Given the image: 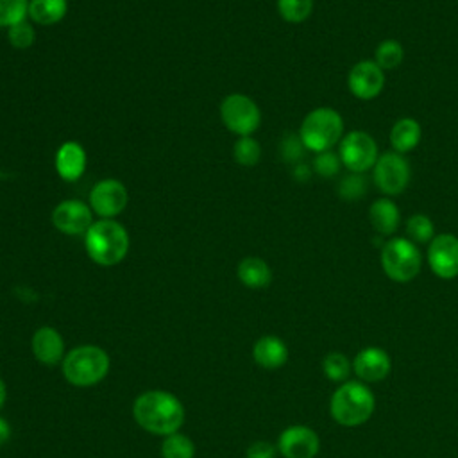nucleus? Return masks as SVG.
<instances>
[{
  "label": "nucleus",
  "mask_w": 458,
  "mask_h": 458,
  "mask_svg": "<svg viewBox=\"0 0 458 458\" xmlns=\"http://www.w3.org/2000/svg\"><path fill=\"white\" fill-rule=\"evenodd\" d=\"M193 454H195V445L186 435L172 433L161 444L163 458H193Z\"/></svg>",
  "instance_id": "28"
},
{
  "label": "nucleus",
  "mask_w": 458,
  "mask_h": 458,
  "mask_svg": "<svg viewBox=\"0 0 458 458\" xmlns=\"http://www.w3.org/2000/svg\"><path fill=\"white\" fill-rule=\"evenodd\" d=\"M342 166L352 174H365L376 165L379 152L376 140L367 131H349L338 143Z\"/></svg>",
  "instance_id": "8"
},
{
  "label": "nucleus",
  "mask_w": 458,
  "mask_h": 458,
  "mask_svg": "<svg viewBox=\"0 0 458 458\" xmlns=\"http://www.w3.org/2000/svg\"><path fill=\"white\" fill-rule=\"evenodd\" d=\"M428 265L440 279H454L458 276V236L440 233L428 243Z\"/></svg>",
  "instance_id": "11"
},
{
  "label": "nucleus",
  "mask_w": 458,
  "mask_h": 458,
  "mask_svg": "<svg viewBox=\"0 0 458 458\" xmlns=\"http://www.w3.org/2000/svg\"><path fill=\"white\" fill-rule=\"evenodd\" d=\"M252 358L259 367L274 370L286 363L288 347L279 336L265 335L256 340V344L252 347Z\"/></svg>",
  "instance_id": "18"
},
{
  "label": "nucleus",
  "mask_w": 458,
  "mask_h": 458,
  "mask_svg": "<svg viewBox=\"0 0 458 458\" xmlns=\"http://www.w3.org/2000/svg\"><path fill=\"white\" fill-rule=\"evenodd\" d=\"M236 276L247 288L254 290L265 288L272 281V270L268 263L258 256L243 258L236 267Z\"/></svg>",
  "instance_id": "21"
},
{
  "label": "nucleus",
  "mask_w": 458,
  "mask_h": 458,
  "mask_svg": "<svg viewBox=\"0 0 458 458\" xmlns=\"http://www.w3.org/2000/svg\"><path fill=\"white\" fill-rule=\"evenodd\" d=\"M32 354L45 365H55L64 358V340L61 333L50 326L39 327L30 340Z\"/></svg>",
  "instance_id": "17"
},
{
  "label": "nucleus",
  "mask_w": 458,
  "mask_h": 458,
  "mask_svg": "<svg viewBox=\"0 0 458 458\" xmlns=\"http://www.w3.org/2000/svg\"><path fill=\"white\" fill-rule=\"evenodd\" d=\"M379 263L388 279L395 283H410L420 272L422 254L410 238L394 236L383 243Z\"/></svg>",
  "instance_id": "6"
},
{
  "label": "nucleus",
  "mask_w": 458,
  "mask_h": 458,
  "mask_svg": "<svg viewBox=\"0 0 458 458\" xmlns=\"http://www.w3.org/2000/svg\"><path fill=\"white\" fill-rule=\"evenodd\" d=\"M129 202V193L125 184L118 179H102L95 182L89 191V208L100 218H114L118 216Z\"/></svg>",
  "instance_id": "10"
},
{
  "label": "nucleus",
  "mask_w": 458,
  "mask_h": 458,
  "mask_svg": "<svg viewBox=\"0 0 458 458\" xmlns=\"http://www.w3.org/2000/svg\"><path fill=\"white\" fill-rule=\"evenodd\" d=\"M129 233L114 218H100L84 234L89 259L100 267L118 265L129 252Z\"/></svg>",
  "instance_id": "2"
},
{
  "label": "nucleus",
  "mask_w": 458,
  "mask_h": 458,
  "mask_svg": "<svg viewBox=\"0 0 458 458\" xmlns=\"http://www.w3.org/2000/svg\"><path fill=\"white\" fill-rule=\"evenodd\" d=\"M68 13V0H29V18L38 25H55Z\"/></svg>",
  "instance_id": "22"
},
{
  "label": "nucleus",
  "mask_w": 458,
  "mask_h": 458,
  "mask_svg": "<svg viewBox=\"0 0 458 458\" xmlns=\"http://www.w3.org/2000/svg\"><path fill=\"white\" fill-rule=\"evenodd\" d=\"M344 136V118L333 107H315L301 122L299 138L306 150L315 154L331 150Z\"/></svg>",
  "instance_id": "4"
},
{
  "label": "nucleus",
  "mask_w": 458,
  "mask_h": 458,
  "mask_svg": "<svg viewBox=\"0 0 458 458\" xmlns=\"http://www.w3.org/2000/svg\"><path fill=\"white\" fill-rule=\"evenodd\" d=\"M7 39H9L11 47H14L18 50H27L36 41V30L32 27V23H29L25 20V21H20L7 29Z\"/></svg>",
  "instance_id": "30"
},
{
  "label": "nucleus",
  "mask_w": 458,
  "mask_h": 458,
  "mask_svg": "<svg viewBox=\"0 0 458 458\" xmlns=\"http://www.w3.org/2000/svg\"><path fill=\"white\" fill-rule=\"evenodd\" d=\"M86 163H88V156L84 147L73 140L61 143L54 157L57 175L70 182L77 181L84 174Z\"/></svg>",
  "instance_id": "16"
},
{
  "label": "nucleus",
  "mask_w": 458,
  "mask_h": 458,
  "mask_svg": "<svg viewBox=\"0 0 458 458\" xmlns=\"http://www.w3.org/2000/svg\"><path fill=\"white\" fill-rule=\"evenodd\" d=\"M29 18V0H0V27H13Z\"/></svg>",
  "instance_id": "29"
},
{
  "label": "nucleus",
  "mask_w": 458,
  "mask_h": 458,
  "mask_svg": "<svg viewBox=\"0 0 458 458\" xmlns=\"http://www.w3.org/2000/svg\"><path fill=\"white\" fill-rule=\"evenodd\" d=\"M404 59V48L397 39H383L374 52V61L381 70H395Z\"/></svg>",
  "instance_id": "23"
},
{
  "label": "nucleus",
  "mask_w": 458,
  "mask_h": 458,
  "mask_svg": "<svg viewBox=\"0 0 458 458\" xmlns=\"http://www.w3.org/2000/svg\"><path fill=\"white\" fill-rule=\"evenodd\" d=\"M420 138H422V127L415 118H410V116H403L395 120L390 129L392 150L403 156L411 152L420 143Z\"/></svg>",
  "instance_id": "20"
},
{
  "label": "nucleus",
  "mask_w": 458,
  "mask_h": 458,
  "mask_svg": "<svg viewBox=\"0 0 458 458\" xmlns=\"http://www.w3.org/2000/svg\"><path fill=\"white\" fill-rule=\"evenodd\" d=\"M293 175L299 179V181H306L310 177V168L306 165H295V170H293Z\"/></svg>",
  "instance_id": "35"
},
{
  "label": "nucleus",
  "mask_w": 458,
  "mask_h": 458,
  "mask_svg": "<svg viewBox=\"0 0 458 458\" xmlns=\"http://www.w3.org/2000/svg\"><path fill=\"white\" fill-rule=\"evenodd\" d=\"M376 410L374 392L367 383L344 381L329 399L331 417L345 428L365 424Z\"/></svg>",
  "instance_id": "3"
},
{
  "label": "nucleus",
  "mask_w": 458,
  "mask_h": 458,
  "mask_svg": "<svg viewBox=\"0 0 458 458\" xmlns=\"http://www.w3.org/2000/svg\"><path fill=\"white\" fill-rule=\"evenodd\" d=\"M233 157L242 166H254L261 159V145L252 136H240L233 145Z\"/></svg>",
  "instance_id": "26"
},
{
  "label": "nucleus",
  "mask_w": 458,
  "mask_h": 458,
  "mask_svg": "<svg viewBox=\"0 0 458 458\" xmlns=\"http://www.w3.org/2000/svg\"><path fill=\"white\" fill-rule=\"evenodd\" d=\"M313 0H277V13L288 23H302L311 16Z\"/></svg>",
  "instance_id": "27"
},
{
  "label": "nucleus",
  "mask_w": 458,
  "mask_h": 458,
  "mask_svg": "<svg viewBox=\"0 0 458 458\" xmlns=\"http://www.w3.org/2000/svg\"><path fill=\"white\" fill-rule=\"evenodd\" d=\"M276 453H277L276 445H272L267 440H258L247 447L245 456L247 458H276Z\"/></svg>",
  "instance_id": "34"
},
{
  "label": "nucleus",
  "mask_w": 458,
  "mask_h": 458,
  "mask_svg": "<svg viewBox=\"0 0 458 458\" xmlns=\"http://www.w3.org/2000/svg\"><path fill=\"white\" fill-rule=\"evenodd\" d=\"M340 168H342L340 156H338V152H335L333 148L315 154L313 170H315L317 175H320V177H324V179H329V177H335V175L340 172Z\"/></svg>",
  "instance_id": "32"
},
{
  "label": "nucleus",
  "mask_w": 458,
  "mask_h": 458,
  "mask_svg": "<svg viewBox=\"0 0 458 458\" xmlns=\"http://www.w3.org/2000/svg\"><path fill=\"white\" fill-rule=\"evenodd\" d=\"M410 177L411 168L408 159L395 150L379 154L376 165L372 166V181L383 197L401 195L406 190Z\"/></svg>",
  "instance_id": "7"
},
{
  "label": "nucleus",
  "mask_w": 458,
  "mask_h": 458,
  "mask_svg": "<svg viewBox=\"0 0 458 458\" xmlns=\"http://www.w3.org/2000/svg\"><path fill=\"white\" fill-rule=\"evenodd\" d=\"M392 370L390 354L376 345L363 347L352 358V372L361 383H377L383 381Z\"/></svg>",
  "instance_id": "15"
},
{
  "label": "nucleus",
  "mask_w": 458,
  "mask_h": 458,
  "mask_svg": "<svg viewBox=\"0 0 458 458\" xmlns=\"http://www.w3.org/2000/svg\"><path fill=\"white\" fill-rule=\"evenodd\" d=\"M347 88L352 97L372 100L379 97L385 88V70H381L374 59H361L349 70Z\"/></svg>",
  "instance_id": "13"
},
{
  "label": "nucleus",
  "mask_w": 458,
  "mask_h": 458,
  "mask_svg": "<svg viewBox=\"0 0 458 458\" xmlns=\"http://www.w3.org/2000/svg\"><path fill=\"white\" fill-rule=\"evenodd\" d=\"M134 420L148 433L168 437L177 433L184 422L182 403L170 392L148 390L132 404Z\"/></svg>",
  "instance_id": "1"
},
{
  "label": "nucleus",
  "mask_w": 458,
  "mask_h": 458,
  "mask_svg": "<svg viewBox=\"0 0 458 458\" xmlns=\"http://www.w3.org/2000/svg\"><path fill=\"white\" fill-rule=\"evenodd\" d=\"M367 193V179L363 174H349L338 182V195L345 200L361 199Z\"/></svg>",
  "instance_id": "31"
},
{
  "label": "nucleus",
  "mask_w": 458,
  "mask_h": 458,
  "mask_svg": "<svg viewBox=\"0 0 458 458\" xmlns=\"http://www.w3.org/2000/svg\"><path fill=\"white\" fill-rule=\"evenodd\" d=\"M52 224L57 231L68 236L86 234L93 224V211L89 204L79 199H66L52 209Z\"/></svg>",
  "instance_id": "12"
},
{
  "label": "nucleus",
  "mask_w": 458,
  "mask_h": 458,
  "mask_svg": "<svg viewBox=\"0 0 458 458\" xmlns=\"http://www.w3.org/2000/svg\"><path fill=\"white\" fill-rule=\"evenodd\" d=\"M369 222L379 234L392 236L401 224L397 204L390 197L376 199L369 208Z\"/></svg>",
  "instance_id": "19"
},
{
  "label": "nucleus",
  "mask_w": 458,
  "mask_h": 458,
  "mask_svg": "<svg viewBox=\"0 0 458 458\" xmlns=\"http://www.w3.org/2000/svg\"><path fill=\"white\" fill-rule=\"evenodd\" d=\"M281 150H283L284 159H288V161L299 159L304 152V145H302L299 134H288L281 143Z\"/></svg>",
  "instance_id": "33"
},
{
  "label": "nucleus",
  "mask_w": 458,
  "mask_h": 458,
  "mask_svg": "<svg viewBox=\"0 0 458 458\" xmlns=\"http://www.w3.org/2000/svg\"><path fill=\"white\" fill-rule=\"evenodd\" d=\"M9 438V424L0 417V444H4Z\"/></svg>",
  "instance_id": "36"
},
{
  "label": "nucleus",
  "mask_w": 458,
  "mask_h": 458,
  "mask_svg": "<svg viewBox=\"0 0 458 458\" xmlns=\"http://www.w3.org/2000/svg\"><path fill=\"white\" fill-rule=\"evenodd\" d=\"M220 118L233 134L250 136L261 123V111L250 97L231 93L220 104Z\"/></svg>",
  "instance_id": "9"
},
{
  "label": "nucleus",
  "mask_w": 458,
  "mask_h": 458,
  "mask_svg": "<svg viewBox=\"0 0 458 458\" xmlns=\"http://www.w3.org/2000/svg\"><path fill=\"white\" fill-rule=\"evenodd\" d=\"M109 356L98 345H79L63 358V376L73 386H91L109 372Z\"/></svg>",
  "instance_id": "5"
},
{
  "label": "nucleus",
  "mask_w": 458,
  "mask_h": 458,
  "mask_svg": "<svg viewBox=\"0 0 458 458\" xmlns=\"http://www.w3.org/2000/svg\"><path fill=\"white\" fill-rule=\"evenodd\" d=\"M406 238L415 243H429L435 238V225L424 213H415L406 220Z\"/></svg>",
  "instance_id": "25"
},
{
  "label": "nucleus",
  "mask_w": 458,
  "mask_h": 458,
  "mask_svg": "<svg viewBox=\"0 0 458 458\" xmlns=\"http://www.w3.org/2000/svg\"><path fill=\"white\" fill-rule=\"evenodd\" d=\"M322 372L329 381L344 383L352 372V361L344 352H329L322 360Z\"/></svg>",
  "instance_id": "24"
},
{
  "label": "nucleus",
  "mask_w": 458,
  "mask_h": 458,
  "mask_svg": "<svg viewBox=\"0 0 458 458\" xmlns=\"http://www.w3.org/2000/svg\"><path fill=\"white\" fill-rule=\"evenodd\" d=\"M5 397H7V388H5V383H4V379L0 377V410L4 408Z\"/></svg>",
  "instance_id": "37"
},
{
  "label": "nucleus",
  "mask_w": 458,
  "mask_h": 458,
  "mask_svg": "<svg viewBox=\"0 0 458 458\" xmlns=\"http://www.w3.org/2000/svg\"><path fill=\"white\" fill-rule=\"evenodd\" d=\"M320 449L318 435L304 424H293L281 431L277 451L284 458H315Z\"/></svg>",
  "instance_id": "14"
}]
</instances>
